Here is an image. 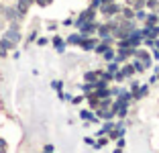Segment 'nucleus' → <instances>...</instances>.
Listing matches in <instances>:
<instances>
[{
	"mask_svg": "<svg viewBox=\"0 0 159 153\" xmlns=\"http://www.w3.org/2000/svg\"><path fill=\"white\" fill-rule=\"evenodd\" d=\"M53 45H55V49L59 51V53H63V49H66V45H63L61 37H53Z\"/></svg>",
	"mask_w": 159,
	"mask_h": 153,
	"instance_id": "9d476101",
	"label": "nucleus"
},
{
	"mask_svg": "<svg viewBox=\"0 0 159 153\" xmlns=\"http://www.w3.org/2000/svg\"><path fill=\"white\" fill-rule=\"evenodd\" d=\"M100 6V0H92V8H98Z\"/></svg>",
	"mask_w": 159,
	"mask_h": 153,
	"instance_id": "7c9ffc66",
	"label": "nucleus"
},
{
	"mask_svg": "<svg viewBox=\"0 0 159 153\" xmlns=\"http://www.w3.org/2000/svg\"><path fill=\"white\" fill-rule=\"evenodd\" d=\"M39 6H47V4H51V0H35Z\"/></svg>",
	"mask_w": 159,
	"mask_h": 153,
	"instance_id": "cd10ccee",
	"label": "nucleus"
},
{
	"mask_svg": "<svg viewBox=\"0 0 159 153\" xmlns=\"http://www.w3.org/2000/svg\"><path fill=\"white\" fill-rule=\"evenodd\" d=\"M98 114L102 116V118H112V116H114V110H100Z\"/></svg>",
	"mask_w": 159,
	"mask_h": 153,
	"instance_id": "6ab92c4d",
	"label": "nucleus"
},
{
	"mask_svg": "<svg viewBox=\"0 0 159 153\" xmlns=\"http://www.w3.org/2000/svg\"><path fill=\"white\" fill-rule=\"evenodd\" d=\"M82 41H84V37H82L80 33H75V35H70V37H67V43H70V45H80Z\"/></svg>",
	"mask_w": 159,
	"mask_h": 153,
	"instance_id": "0eeeda50",
	"label": "nucleus"
},
{
	"mask_svg": "<svg viewBox=\"0 0 159 153\" xmlns=\"http://www.w3.org/2000/svg\"><path fill=\"white\" fill-rule=\"evenodd\" d=\"M147 90H149L147 86H141V88L135 90V94H133V96H135V98H143V96H147Z\"/></svg>",
	"mask_w": 159,
	"mask_h": 153,
	"instance_id": "f8f14e48",
	"label": "nucleus"
},
{
	"mask_svg": "<svg viewBox=\"0 0 159 153\" xmlns=\"http://www.w3.org/2000/svg\"><path fill=\"white\" fill-rule=\"evenodd\" d=\"M155 10H157V12H159V6H157V8H155Z\"/></svg>",
	"mask_w": 159,
	"mask_h": 153,
	"instance_id": "72a5a7b5",
	"label": "nucleus"
},
{
	"mask_svg": "<svg viewBox=\"0 0 159 153\" xmlns=\"http://www.w3.org/2000/svg\"><path fill=\"white\" fill-rule=\"evenodd\" d=\"M122 135H125V129H122V125H118L116 129L110 133V137H122Z\"/></svg>",
	"mask_w": 159,
	"mask_h": 153,
	"instance_id": "2eb2a0df",
	"label": "nucleus"
},
{
	"mask_svg": "<svg viewBox=\"0 0 159 153\" xmlns=\"http://www.w3.org/2000/svg\"><path fill=\"white\" fill-rule=\"evenodd\" d=\"M35 0H19L16 2V12H19V16H25L27 14V10H29V6L33 4Z\"/></svg>",
	"mask_w": 159,
	"mask_h": 153,
	"instance_id": "f03ea898",
	"label": "nucleus"
},
{
	"mask_svg": "<svg viewBox=\"0 0 159 153\" xmlns=\"http://www.w3.org/2000/svg\"><path fill=\"white\" fill-rule=\"evenodd\" d=\"M45 151L47 153H53V145H45Z\"/></svg>",
	"mask_w": 159,
	"mask_h": 153,
	"instance_id": "2f4dec72",
	"label": "nucleus"
},
{
	"mask_svg": "<svg viewBox=\"0 0 159 153\" xmlns=\"http://www.w3.org/2000/svg\"><path fill=\"white\" fill-rule=\"evenodd\" d=\"M100 74H102V72H88V74H86L84 78H86V82L94 84V82H96V78H100Z\"/></svg>",
	"mask_w": 159,
	"mask_h": 153,
	"instance_id": "6e6552de",
	"label": "nucleus"
},
{
	"mask_svg": "<svg viewBox=\"0 0 159 153\" xmlns=\"http://www.w3.org/2000/svg\"><path fill=\"white\" fill-rule=\"evenodd\" d=\"M116 70H118V61H110L108 63V74H114Z\"/></svg>",
	"mask_w": 159,
	"mask_h": 153,
	"instance_id": "aec40b11",
	"label": "nucleus"
},
{
	"mask_svg": "<svg viewBox=\"0 0 159 153\" xmlns=\"http://www.w3.org/2000/svg\"><path fill=\"white\" fill-rule=\"evenodd\" d=\"M112 0H100V4H110Z\"/></svg>",
	"mask_w": 159,
	"mask_h": 153,
	"instance_id": "473e14b6",
	"label": "nucleus"
},
{
	"mask_svg": "<svg viewBox=\"0 0 159 153\" xmlns=\"http://www.w3.org/2000/svg\"><path fill=\"white\" fill-rule=\"evenodd\" d=\"M4 37L8 39L10 43H14V45H16V43L20 41V33H19V27H14V25H12V27H10L8 31L4 33Z\"/></svg>",
	"mask_w": 159,
	"mask_h": 153,
	"instance_id": "f257e3e1",
	"label": "nucleus"
},
{
	"mask_svg": "<svg viewBox=\"0 0 159 153\" xmlns=\"http://www.w3.org/2000/svg\"><path fill=\"white\" fill-rule=\"evenodd\" d=\"M102 14H106V16H112V14H116V12H120V6H116V4H102Z\"/></svg>",
	"mask_w": 159,
	"mask_h": 153,
	"instance_id": "7ed1b4c3",
	"label": "nucleus"
},
{
	"mask_svg": "<svg viewBox=\"0 0 159 153\" xmlns=\"http://www.w3.org/2000/svg\"><path fill=\"white\" fill-rule=\"evenodd\" d=\"M133 70H135V72H143V70H145V65L139 63V61H135V63H133Z\"/></svg>",
	"mask_w": 159,
	"mask_h": 153,
	"instance_id": "393cba45",
	"label": "nucleus"
},
{
	"mask_svg": "<svg viewBox=\"0 0 159 153\" xmlns=\"http://www.w3.org/2000/svg\"><path fill=\"white\" fill-rule=\"evenodd\" d=\"M145 16H147V14L143 12V10H141V8H139V10H137V12H135V19H139V21H143V19H145Z\"/></svg>",
	"mask_w": 159,
	"mask_h": 153,
	"instance_id": "a878e982",
	"label": "nucleus"
},
{
	"mask_svg": "<svg viewBox=\"0 0 159 153\" xmlns=\"http://www.w3.org/2000/svg\"><path fill=\"white\" fill-rule=\"evenodd\" d=\"M114 80H116V82H122V80H125V76H122V74H120V72H118V74H116V76H114Z\"/></svg>",
	"mask_w": 159,
	"mask_h": 153,
	"instance_id": "c85d7f7f",
	"label": "nucleus"
},
{
	"mask_svg": "<svg viewBox=\"0 0 159 153\" xmlns=\"http://www.w3.org/2000/svg\"><path fill=\"white\" fill-rule=\"evenodd\" d=\"M51 88H55L57 92H59V90L63 88V82H59V80H55V82H51Z\"/></svg>",
	"mask_w": 159,
	"mask_h": 153,
	"instance_id": "b1692460",
	"label": "nucleus"
},
{
	"mask_svg": "<svg viewBox=\"0 0 159 153\" xmlns=\"http://www.w3.org/2000/svg\"><path fill=\"white\" fill-rule=\"evenodd\" d=\"M133 72H135V70H133L131 65H125V67H122V70H120V74L125 76V78H129V76H133Z\"/></svg>",
	"mask_w": 159,
	"mask_h": 153,
	"instance_id": "dca6fc26",
	"label": "nucleus"
},
{
	"mask_svg": "<svg viewBox=\"0 0 159 153\" xmlns=\"http://www.w3.org/2000/svg\"><path fill=\"white\" fill-rule=\"evenodd\" d=\"M104 145H106V139H100L98 143H94V147H96V149H100V147H104Z\"/></svg>",
	"mask_w": 159,
	"mask_h": 153,
	"instance_id": "bb28decb",
	"label": "nucleus"
},
{
	"mask_svg": "<svg viewBox=\"0 0 159 153\" xmlns=\"http://www.w3.org/2000/svg\"><path fill=\"white\" fill-rule=\"evenodd\" d=\"M110 29H112V25H102V27H98V35L102 39H108L110 37Z\"/></svg>",
	"mask_w": 159,
	"mask_h": 153,
	"instance_id": "39448f33",
	"label": "nucleus"
},
{
	"mask_svg": "<svg viewBox=\"0 0 159 153\" xmlns=\"http://www.w3.org/2000/svg\"><path fill=\"white\" fill-rule=\"evenodd\" d=\"M14 47H16L14 43H10L6 37H2V39H0V57H4L6 51H8V49H14Z\"/></svg>",
	"mask_w": 159,
	"mask_h": 153,
	"instance_id": "20e7f679",
	"label": "nucleus"
},
{
	"mask_svg": "<svg viewBox=\"0 0 159 153\" xmlns=\"http://www.w3.org/2000/svg\"><path fill=\"white\" fill-rule=\"evenodd\" d=\"M120 12H122V16H125V19H135V12H133L131 8H122Z\"/></svg>",
	"mask_w": 159,
	"mask_h": 153,
	"instance_id": "a211bd4d",
	"label": "nucleus"
},
{
	"mask_svg": "<svg viewBox=\"0 0 159 153\" xmlns=\"http://www.w3.org/2000/svg\"><path fill=\"white\" fill-rule=\"evenodd\" d=\"M45 153H47V151H45Z\"/></svg>",
	"mask_w": 159,
	"mask_h": 153,
	"instance_id": "c9c22d12",
	"label": "nucleus"
},
{
	"mask_svg": "<svg viewBox=\"0 0 159 153\" xmlns=\"http://www.w3.org/2000/svg\"><path fill=\"white\" fill-rule=\"evenodd\" d=\"M2 12L6 14V19H8V21H16V19H20L19 12H16V8H4Z\"/></svg>",
	"mask_w": 159,
	"mask_h": 153,
	"instance_id": "423d86ee",
	"label": "nucleus"
},
{
	"mask_svg": "<svg viewBox=\"0 0 159 153\" xmlns=\"http://www.w3.org/2000/svg\"><path fill=\"white\" fill-rule=\"evenodd\" d=\"M94 49L98 51V53H104V51H106V49H108V43H106V41H104V43H100V45H98V47H94Z\"/></svg>",
	"mask_w": 159,
	"mask_h": 153,
	"instance_id": "4be33fe9",
	"label": "nucleus"
},
{
	"mask_svg": "<svg viewBox=\"0 0 159 153\" xmlns=\"http://www.w3.org/2000/svg\"><path fill=\"white\" fill-rule=\"evenodd\" d=\"M102 55H104V57H106V59H108V61H110V59H114V51H112V49H110V47H108V49H106V51H104Z\"/></svg>",
	"mask_w": 159,
	"mask_h": 153,
	"instance_id": "412c9836",
	"label": "nucleus"
},
{
	"mask_svg": "<svg viewBox=\"0 0 159 153\" xmlns=\"http://www.w3.org/2000/svg\"><path fill=\"white\" fill-rule=\"evenodd\" d=\"M0 27H2V21H0Z\"/></svg>",
	"mask_w": 159,
	"mask_h": 153,
	"instance_id": "f704fd0d",
	"label": "nucleus"
},
{
	"mask_svg": "<svg viewBox=\"0 0 159 153\" xmlns=\"http://www.w3.org/2000/svg\"><path fill=\"white\" fill-rule=\"evenodd\" d=\"M37 45H47V39H45V37H41V39L37 41Z\"/></svg>",
	"mask_w": 159,
	"mask_h": 153,
	"instance_id": "c756f323",
	"label": "nucleus"
},
{
	"mask_svg": "<svg viewBox=\"0 0 159 153\" xmlns=\"http://www.w3.org/2000/svg\"><path fill=\"white\" fill-rule=\"evenodd\" d=\"M135 53H137V55H139V57H141V61H143V65H145V67H147V65H149V63H151V59H149V55H147L145 51H135Z\"/></svg>",
	"mask_w": 159,
	"mask_h": 153,
	"instance_id": "9b49d317",
	"label": "nucleus"
},
{
	"mask_svg": "<svg viewBox=\"0 0 159 153\" xmlns=\"http://www.w3.org/2000/svg\"><path fill=\"white\" fill-rule=\"evenodd\" d=\"M145 19H147V25H155V23H157V14H155V12H151V14H147V16H145Z\"/></svg>",
	"mask_w": 159,
	"mask_h": 153,
	"instance_id": "f3484780",
	"label": "nucleus"
},
{
	"mask_svg": "<svg viewBox=\"0 0 159 153\" xmlns=\"http://www.w3.org/2000/svg\"><path fill=\"white\" fill-rule=\"evenodd\" d=\"M80 45H82V49H86V51H90V49H94V47H96V41H92V39H84V41L80 43Z\"/></svg>",
	"mask_w": 159,
	"mask_h": 153,
	"instance_id": "1a4fd4ad",
	"label": "nucleus"
},
{
	"mask_svg": "<svg viewBox=\"0 0 159 153\" xmlns=\"http://www.w3.org/2000/svg\"><path fill=\"white\" fill-rule=\"evenodd\" d=\"M80 116H82L84 121H96V116H94L92 112H88V110H82V112H80Z\"/></svg>",
	"mask_w": 159,
	"mask_h": 153,
	"instance_id": "ddd939ff",
	"label": "nucleus"
},
{
	"mask_svg": "<svg viewBox=\"0 0 159 153\" xmlns=\"http://www.w3.org/2000/svg\"><path fill=\"white\" fill-rule=\"evenodd\" d=\"M118 96H120V98H118L120 102H125V104H129V100L133 98V94H131V92H122V94H118Z\"/></svg>",
	"mask_w": 159,
	"mask_h": 153,
	"instance_id": "4468645a",
	"label": "nucleus"
},
{
	"mask_svg": "<svg viewBox=\"0 0 159 153\" xmlns=\"http://www.w3.org/2000/svg\"><path fill=\"white\" fill-rule=\"evenodd\" d=\"M145 2H147V0H133V6L139 10V8H143V6H145Z\"/></svg>",
	"mask_w": 159,
	"mask_h": 153,
	"instance_id": "5701e85b",
	"label": "nucleus"
}]
</instances>
